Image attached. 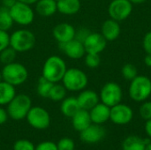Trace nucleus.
<instances>
[{"mask_svg":"<svg viewBox=\"0 0 151 150\" xmlns=\"http://www.w3.org/2000/svg\"><path fill=\"white\" fill-rule=\"evenodd\" d=\"M67 70L65 61L59 56L49 57L42 68V76L52 83L60 82Z\"/></svg>","mask_w":151,"mask_h":150,"instance_id":"f257e3e1","label":"nucleus"},{"mask_svg":"<svg viewBox=\"0 0 151 150\" xmlns=\"http://www.w3.org/2000/svg\"><path fill=\"white\" fill-rule=\"evenodd\" d=\"M36 42L35 35L28 29H18L10 34V46L17 53L31 50Z\"/></svg>","mask_w":151,"mask_h":150,"instance_id":"f03ea898","label":"nucleus"},{"mask_svg":"<svg viewBox=\"0 0 151 150\" xmlns=\"http://www.w3.org/2000/svg\"><path fill=\"white\" fill-rule=\"evenodd\" d=\"M1 72L3 80L14 87L22 85L28 79V71L27 67L15 61L11 64L4 65Z\"/></svg>","mask_w":151,"mask_h":150,"instance_id":"7ed1b4c3","label":"nucleus"},{"mask_svg":"<svg viewBox=\"0 0 151 150\" xmlns=\"http://www.w3.org/2000/svg\"><path fill=\"white\" fill-rule=\"evenodd\" d=\"M32 107L31 98L26 94H19L7 104V113L13 120H22L26 118Z\"/></svg>","mask_w":151,"mask_h":150,"instance_id":"20e7f679","label":"nucleus"},{"mask_svg":"<svg viewBox=\"0 0 151 150\" xmlns=\"http://www.w3.org/2000/svg\"><path fill=\"white\" fill-rule=\"evenodd\" d=\"M61 81L67 91L79 92L85 89L88 83V79L82 70L79 68H67Z\"/></svg>","mask_w":151,"mask_h":150,"instance_id":"39448f33","label":"nucleus"},{"mask_svg":"<svg viewBox=\"0 0 151 150\" xmlns=\"http://www.w3.org/2000/svg\"><path fill=\"white\" fill-rule=\"evenodd\" d=\"M129 95L134 102H144L151 95V80L146 76L137 75L129 87Z\"/></svg>","mask_w":151,"mask_h":150,"instance_id":"423d86ee","label":"nucleus"},{"mask_svg":"<svg viewBox=\"0 0 151 150\" xmlns=\"http://www.w3.org/2000/svg\"><path fill=\"white\" fill-rule=\"evenodd\" d=\"M10 13L15 24L22 27L29 26L35 19V11L31 5L17 1L11 8Z\"/></svg>","mask_w":151,"mask_h":150,"instance_id":"0eeeda50","label":"nucleus"},{"mask_svg":"<svg viewBox=\"0 0 151 150\" xmlns=\"http://www.w3.org/2000/svg\"><path fill=\"white\" fill-rule=\"evenodd\" d=\"M26 118L27 123L37 130H45L50 125V113L40 106L31 107Z\"/></svg>","mask_w":151,"mask_h":150,"instance_id":"6e6552de","label":"nucleus"},{"mask_svg":"<svg viewBox=\"0 0 151 150\" xmlns=\"http://www.w3.org/2000/svg\"><path fill=\"white\" fill-rule=\"evenodd\" d=\"M100 100L109 107L119 103L122 100V89L118 83L108 82L101 89Z\"/></svg>","mask_w":151,"mask_h":150,"instance_id":"1a4fd4ad","label":"nucleus"},{"mask_svg":"<svg viewBox=\"0 0 151 150\" xmlns=\"http://www.w3.org/2000/svg\"><path fill=\"white\" fill-rule=\"evenodd\" d=\"M133 11V4L129 0H113L109 5L108 12L111 19L117 21L126 19Z\"/></svg>","mask_w":151,"mask_h":150,"instance_id":"9d476101","label":"nucleus"},{"mask_svg":"<svg viewBox=\"0 0 151 150\" xmlns=\"http://www.w3.org/2000/svg\"><path fill=\"white\" fill-rule=\"evenodd\" d=\"M134 117V111L127 104L118 103L111 107L110 119L112 123L118 126H124L130 123Z\"/></svg>","mask_w":151,"mask_h":150,"instance_id":"9b49d317","label":"nucleus"},{"mask_svg":"<svg viewBox=\"0 0 151 150\" xmlns=\"http://www.w3.org/2000/svg\"><path fill=\"white\" fill-rule=\"evenodd\" d=\"M61 51L71 59H80L86 54L83 42L77 39H73L64 43H58Z\"/></svg>","mask_w":151,"mask_h":150,"instance_id":"f8f14e48","label":"nucleus"},{"mask_svg":"<svg viewBox=\"0 0 151 150\" xmlns=\"http://www.w3.org/2000/svg\"><path fill=\"white\" fill-rule=\"evenodd\" d=\"M86 53L100 54L107 45L106 39L99 33H90L83 42Z\"/></svg>","mask_w":151,"mask_h":150,"instance_id":"ddd939ff","label":"nucleus"},{"mask_svg":"<svg viewBox=\"0 0 151 150\" xmlns=\"http://www.w3.org/2000/svg\"><path fill=\"white\" fill-rule=\"evenodd\" d=\"M106 134L105 129L101 125L91 124L86 129L80 133L81 140L88 144H94L101 141Z\"/></svg>","mask_w":151,"mask_h":150,"instance_id":"4468645a","label":"nucleus"},{"mask_svg":"<svg viewBox=\"0 0 151 150\" xmlns=\"http://www.w3.org/2000/svg\"><path fill=\"white\" fill-rule=\"evenodd\" d=\"M75 33L76 29L74 27L66 22L57 24L52 30L53 37L58 43H64L74 39Z\"/></svg>","mask_w":151,"mask_h":150,"instance_id":"2eb2a0df","label":"nucleus"},{"mask_svg":"<svg viewBox=\"0 0 151 150\" xmlns=\"http://www.w3.org/2000/svg\"><path fill=\"white\" fill-rule=\"evenodd\" d=\"M88 111H89L90 118L93 124L102 125L110 119L111 107L107 106L106 104L103 103H98L96 106H94Z\"/></svg>","mask_w":151,"mask_h":150,"instance_id":"dca6fc26","label":"nucleus"},{"mask_svg":"<svg viewBox=\"0 0 151 150\" xmlns=\"http://www.w3.org/2000/svg\"><path fill=\"white\" fill-rule=\"evenodd\" d=\"M81 109L90 111L94 106H96L100 100L99 95L93 90L86 89L81 90L79 95L76 97Z\"/></svg>","mask_w":151,"mask_h":150,"instance_id":"f3484780","label":"nucleus"},{"mask_svg":"<svg viewBox=\"0 0 151 150\" xmlns=\"http://www.w3.org/2000/svg\"><path fill=\"white\" fill-rule=\"evenodd\" d=\"M120 34V26L119 21L109 19L105 20L102 25V34L106 39V41H114L116 40Z\"/></svg>","mask_w":151,"mask_h":150,"instance_id":"a211bd4d","label":"nucleus"},{"mask_svg":"<svg viewBox=\"0 0 151 150\" xmlns=\"http://www.w3.org/2000/svg\"><path fill=\"white\" fill-rule=\"evenodd\" d=\"M72 124L74 130L77 132H81L89 126L92 124L89 111L81 109L73 118H72Z\"/></svg>","mask_w":151,"mask_h":150,"instance_id":"6ab92c4d","label":"nucleus"},{"mask_svg":"<svg viewBox=\"0 0 151 150\" xmlns=\"http://www.w3.org/2000/svg\"><path fill=\"white\" fill-rule=\"evenodd\" d=\"M35 11L42 17H51L58 11L55 0H38L35 3Z\"/></svg>","mask_w":151,"mask_h":150,"instance_id":"aec40b11","label":"nucleus"},{"mask_svg":"<svg viewBox=\"0 0 151 150\" xmlns=\"http://www.w3.org/2000/svg\"><path fill=\"white\" fill-rule=\"evenodd\" d=\"M81 107L78 103L77 98L74 96L65 97L63 101H61L60 111L66 118H73L79 111Z\"/></svg>","mask_w":151,"mask_h":150,"instance_id":"412c9836","label":"nucleus"},{"mask_svg":"<svg viewBox=\"0 0 151 150\" xmlns=\"http://www.w3.org/2000/svg\"><path fill=\"white\" fill-rule=\"evenodd\" d=\"M80 0H59L57 2L58 11L64 15H74L81 10Z\"/></svg>","mask_w":151,"mask_h":150,"instance_id":"4be33fe9","label":"nucleus"},{"mask_svg":"<svg viewBox=\"0 0 151 150\" xmlns=\"http://www.w3.org/2000/svg\"><path fill=\"white\" fill-rule=\"evenodd\" d=\"M16 95L17 94L14 86L4 80L0 82V106L7 105Z\"/></svg>","mask_w":151,"mask_h":150,"instance_id":"5701e85b","label":"nucleus"},{"mask_svg":"<svg viewBox=\"0 0 151 150\" xmlns=\"http://www.w3.org/2000/svg\"><path fill=\"white\" fill-rule=\"evenodd\" d=\"M145 147L143 139L136 135L127 136L122 143L123 150H145Z\"/></svg>","mask_w":151,"mask_h":150,"instance_id":"b1692460","label":"nucleus"},{"mask_svg":"<svg viewBox=\"0 0 151 150\" xmlns=\"http://www.w3.org/2000/svg\"><path fill=\"white\" fill-rule=\"evenodd\" d=\"M14 22L10 13V9L4 7V5L0 6V30L9 31Z\"/></svg>","mask_w":151,"mask_h":150,"instance_id":"393cba45","label":"nucleus"},{"mask_svg":"<svg viewBox=\"0 0 151 150\" xmlns=\"http://www.w3.org/2000/svg\"><path fill=\"white\" fill-rule=\"evenodd\" d=\"M66 88L59 82L54 83L49 95V98L53 102H61L66 97Z\"/></svg>","mask_w":151,"mask_h":150,"instance_id":"a878e982","label":"nucleus"},{"mask_svg":"<svg viewBox=\"0 0 151 150\" xmlns=\"http://www.w3.org/2000/svg\"><path fill=\"white\" fill-rule=\"evenodd\" d=\"M53 84L54 83L49 81L44 77L41 76L37 82V87H36L37 94L42 98H49L50 91Z\"/></svg>","mask_w":151,"mask_h":150,"instance_id":"bb28decb","label":"nucleus"},{"mask_svg":"<svg viewBox=\"0 0 151 150\" xmlns=\"http://www.w3.org/2000/svg\"><path fill=\"white\" fill-rule=\"evenodd\" d=\"M16 56H17V52L11 46H9L0 52V62L4 65L11 64L15 61Z\"/></svg>","mask_w":151,"mask_h":150,"instance_id":"cd10ccee","label":"nucleus"},{"mask_svg":"<svg viewBox=\"0 0 151 150\" xmlns=\"http://www.w3.org/2000/svg\"><path fill=\"white\" fill-rule=\"evenodd\" d=\"M121 73L123 77L127 80H133L137 75H138V71L137 68L132 65V64H126L121 70Z\"/></svg>","mask_w":151,"mask_h":150,"instance_id":"c85d7f7f","label":"nucleus"},{"mask_svg":"<svg viewBox=\"0 0 151 150\" xmlns=\"http://www.w3.org/2000/svg\"><path fill=\"white\" fill-rule=\"evenodd\" d=\"M85 65L89 68H96L101 63V58L99 54L96 53H86L85 56Z\"/></svg>","mask_w":151,"mask_h":150,"instance_id":"c756f323","label":"nucleus"},{"mask_svg":"<svg viewBox=\"0 0 151 150\" xmlns=\"http://www.w3.org/2000/svg\"><path fill=\"white\" fill-rule=\"evenodd\" d=\"M35 146L28 140L21 139L15 141L13 144V150H35Z\"/></svg>","mask_w":151,"mask_h":150,"instance_id":"7c9ffc66","label":"nucleus"},{"mask_svg":"<svg viewBox=\"0 0 151 150\" xmlns=\"http://www.w3.org/2000/svg\"><path fill=\"white\" fill-rule=\"evenodd\" d=\"M57 148L58 150H75V143L72 139L64 137L59 140L57 144Z\"/></svg>","mask_w":151,"mask_h":150,"instance_id":"2f4dec72","label":"nucleus"},{"mask_svg":"<svg viewBox=\"0 0 151 150\" xmlns=\"http://www.w3.org/2000/svg\"><path fill=\"white\" fill-rule=\"evenodd\" d=\"M140 116L144 120L151 119V102H145L143 103L139 110Z\"/></svg>","mask_w":151,"mask_h":150,"instance_id":"473e14b6","label":"nucleus"},{"mask_svg":"<svg viewBox=\"0 0 151 150\" xmlns=\"http://www.w3.org/2000/svg\"><path fill=\"white\" fill-rule=\"evenodd\" d=\"M10 46V34L7 31L0 30V52Z\"/></svg>","mask_w":151,"mask_h":150,"instance_id":"72a5a7b5","label":"nucleus"},{"mask_svg":"<svg viewBox=\"0 0 151 150\" xmlns=\"http://www.w3.org/2000/svg\"><path fill=\"white\" fill-rule=\"evenodd\" d=\"M35 150H58L57 144L52 141H42L39 143Z\"/></svg>","mask_w":151,"mask_h":150,"instance_id":"f704fd0d","label":"nucleus"},{"mask_svg":"<svg viewBox=\"0 0 151 150\" xmlns=\"http://www.w3.org/2000/svg\"><path fill=\"white\" fill-rule=\"evenodd\" d=\"M91 32L88 31V29L85 28V27H81L78 30H76V33H75V39L81 41V42H84V40L87 38V36L90 34Z\"/></svg>","mask_w":151,"mask_h":150,"instance_id":"c9c22d12","label":"nucleus"},{"mask_svg":"<svg viewBox=\"0 0 151 150\" xmlns=\"http://www.w3.org/2000/svg\"><path fill=\"white\" fill-rule=\"evenodd\" d=\"M142 45H143V49L146 51V53L151 54V31L148 32L145 34V36L143 38Z\"/></svg>","mask_w":151,"mask_h":150,"instance_id":"e433bc0d","label":"nucleus"},{"mask_svg":"<svg viewBox=\"0 0 151 150\" xmlns=\"http://www.w3.org/2000/svg\"><path fill=\"white\" fill-rule=\"evenodd\" d=\"M8 118H9V116H8L7 111L0 106V126L4 125L7 121Z\"/></svg>","mask_w":151,"mask_h":150,"instance_id":"4c0bfd02","label":"nucleus"},{"mask_svg":"<svg viewBox=\"0 0 151 150\" xmlns=\"http://www.w3.org/2000/svg\"><path fill=\"white\" fill-rule=\"evenodd\" d=\"M145 131H146V133L149 136V138L151 139V119H149V120L146 121V124H145Z\"/></svg>","mask_w":151,"mask_h":150,"instance_id":"58836bf2","label":"nucleus"},{"mask_svg":"<svg viewBox=\"0 0 151 150\" xmlns=\"http://www.w3.org/2000/svg\"><path fill=\"white\" fill-rule=\"evenodd\" d=\"M17 1H18V0H4V1H3V4H2V5H4V7L10 9Z\"/></svg>","mask_w":151,"mask_h":150,"instance_id":"ea45409f","label":"nucleus"},{"mask_svg":"<svg viewBox=\"0 0 151 150\" xmlns=\"http://www.w3.org/2000/svg\"><path fill=\"white\" fill-rule=\"evenodd\" d=\"M144 62L147 66L151 67V54H147V56L144 58Z\"/></svg>","mask_w":151,"mask_h":150,"instance_id":"a19ab883","label":"nucleus"},{"mask_svg":"<svg viewBox=\"0 0 151 150\" xmlns=\"http://www.w3.org/2000/svg\"><path fill=\"white\" fill-rule=\"evenodd\" d=\"M18 1L24 3V4H29V5H32V4H35V3L38 0H18Z\"/></svg>","mask_w":151,"mask_h":150,"instance_id":"79ce46f5","label":"nucleus"},{"mask_svg":"<svg viewBox=\"0 0 151 150\" xmlns=\"http://www.w3.org/2000/svg\"><path fill=\"white\" fill-rule=\"evenodd\" d=\"M132 4H142L144 3L146 0H129Z\"/></svg>","mask_w":151,"mask_h":150,"instance_id":"37998d69","label":"nucleus"},{"mask_svg":"<svg viewBox=\"0 0 151 150\" xmlns=\"http://www.w3.org/2000/svg\"><path fill=\"white\" fill-rule=\"evenodd\" d=\"M145 150H151V141L148 144V145H146V147H145Z\"/></svg>","mask_w":151,"mask_h":150,"instance_id":"c03bdc74","label":"nucleus"},{"mask_svg":"<svg viewBox=\"0 0 151 150\" xmlns=\"http://www.w3.org/2000/svg\"><path fill=\"white\" fill-rule=\"evenodd\" d=\"M3 80V77H2V72H1V71H0V82Z\"/></svg>","mask_w":151,"mask_h":150,"instance_id":"a18cd8bd","label":"nucleus"},{"mask_svg":"<svg viewBox=\"0 0 151 150\" xmlns=\"http://www.w3.org/2000/svg\"><path fill=\"white\" fill-rule=\"evenodd\" d=\"M55 1H56V2H58V1H59V0H55Z\"/></svg>","mask_w":151,"mask_h":150,"instance_id":"49530a36","label":"nucleus"},{"mask_svg":"<svg viewBox=\"0 0 151 150\" xmlns=\"http://www.w3.org/2000/svg\"><path fill=\"white\" fill-rule=\"evenodd\" d=\"M1 1H2V2H3V1H4V0H1Z\"/></svg>","mask_w":151,"mask_h":150,"instance_id":"de8ad7c7","label":"nucleus"}]
</instances>
